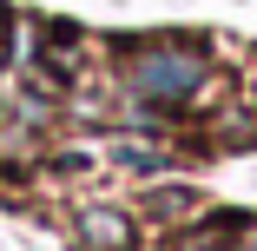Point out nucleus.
<instances>
[{
    "label": "nucleus",
    "instance_id": "1",
    "mask_svg": "<svg viewBox=\"0 0 257 251\" xmlns=\"http://www.w3.org/2000/svg\"><path fill=\"white\" fill-rule=\"evenodd\" d=\"M125 86L145 99V106H185V99L204 86V53L198 46H178V40L139 46L125 60Z\"/></svg>",
    "mask_w": 257,
    "mask_h": 251
},
{
    "label": "nucleus",
    "instance_id": "2",
    "mask_svg": "<svg viewBox=\"0 0 257 251\" xmlns=\"http://www.w3.org/2000/svg\"><path fill=\"white\" fill-rule=\"evenodd\" d=\"M79 244H86V251H132L139 238H132V218H125V212L92 205V212H79Z\"/></svg>",
    "mask_w": 257,
    "mask_h": 251
},
{
    "label": "nucleus",
    "instance_id": "3",
    "mask_svg": "<svg viewBox=\"0 0 257 251\" xmlns=\"http://www.w3.org/2000/svg\"><path fill=\"white\" fill-rule=\"evenodd\" d=\"M145 212H152V218H178V212H191V198H185V192H159Z\"/></svg>",
    "mask_w": 257,
    "mask_h": 251
}]
</instances>
